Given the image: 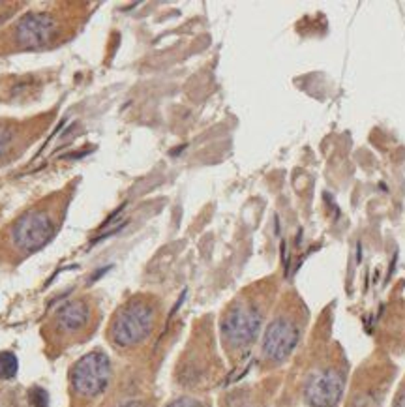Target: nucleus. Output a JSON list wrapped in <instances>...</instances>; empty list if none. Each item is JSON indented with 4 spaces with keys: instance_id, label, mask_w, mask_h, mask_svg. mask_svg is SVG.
<instances>
[{
    "instance_id": "1",
    "label": "nucleus",
    "mask_w": 405,
    "mask_h": 407,
    "mask_svg": "<svg viewBox=\"0 0 405 407\" xmlns=\"http://www.w3.org/2000/svg\"><path fill=\"white\" fill-rule=\"evenodd\" d=\"M154 327V308L145 301H132L117 313L111 325V340L118 347L143 342Z\"/></svg>"
},
{
    "instance_id": "2",
    "label": "nucleus",
    "mask_w": 405,
    "mask_h": 407,
    "mask_svg": "<svg viewBox=\"0 0 405 407\" xmlns=\"http://www.w3.org/2000/svg\"><path fill=\"white\" fill-rule=\"evenodd\" d=\"M56 221L49 208H32L11 227V242L21 251H36L53 238Z\"/></svg>"
},
{
    "instance_id": "3",
    "label": "nucleus",
    "mask_w": 405,
    "mask_h": 407,
    "mask_svg": "<svg viewBox=\"0 0 405 407\" xmlns=\"http://www.w3.org/2000/svg\"><path fill=\"white\" fill-rule=\"evenodd\" d=\"M111 379V362L103 353H88L71 368V385L81 396H98Z\"/></svg>"
},
{
    "instance_id": "4",
    "label": "nucleus",
    "mask_w": 405,
    "mask_h": 407,
    "mask_svg": "<svg viewBox=\"0 0 405 407\" xmlns=\"http://www.w3.org/2000/svg\"><path fill=\"white\" fill-rule=\"evenodd\" d=\"M261 328V313L250 302H240L223 321V336L231 346H248Z\"/></svg>"
},
{
    "instance_id": "5",
    "label": "nucleus",
    "mask_w": 405,
    "mask_h": 407,
    "mask_svg": "<svg viewBox=\"0 0 405 407\" xmlns=\"http://www.w3.org/2000/svg\"><path fill=\"white\" fill-rule=\"evenodd\" d=\"M58 31V21L47 11H34L26 14L16 26V38L21 46L26 49L46 46L47 41L55 38Z\"/></svg>"
},
{
    "instance_id": "6",
    "label": "nucleus",
    "mask_w": 405,
    "mask_h": 407,
    "mask_svg": "<svg viewBox=\"0 0 405 407\" xmlns=\"http://www.w3.org/2000/svg\"><path fill=\"white\" fill-rule=\"evenodd\" d=\"M344 392V379L334 370H321L309 376L304 394L309 406L334 407Z\"/></svg>"
},
{
    "instance_id": "7",
    "label": "nucleus",
    "mask_w": 405,
    "mask_h": 407,
    "mask_svg": "<svg viewBox=\"0 0 405 407\" xmlns=\"http://www.w3.org/2000/svg\"><path fill=\"white\" fill-rule=\"evenodd\" d=\"M299 342V328L293 321L278 317L267 328L263 340V357L267 361H284Z\"/></svg>"
},
{
    "instance_id": "8",
    "label": "nucleus",
    "mask_w": 405,
    "mask_h": 407,
    "mask_svg": "<svg viewBox=\"0 0 405 407\" xmlns=\"http://www.w3.org/2000/svg\"><path fill=\"white\" fill-rule=\"evenodd\" d=\"M91 317V308L85 301H71L58 312V327L64 332H76L83 328Z\"/></svg>"
},
{
    "instance_id": "9",
    "label": "nucleus",
    "mask_w": 405,
    "mask_h": 407,
    "mask_svg": "<svg viewBox=\"0 0 405 407\" xmlns=\"http://www.w3.org/2000/svg\"><path fill=\"white\" fill-rule=\"evenodd\" d=\"M19 370V362L14 353L4 351L0 353V379H11L17 376Z\"/></svg>"
},
{
    "instance_id": "10",
    "label": "nucleus",
    "mask_w": 405,
    "mask_h": 407,
    "mask_svg": "<svg viewBox=\"0 0 405 407\" xmlns=\"http://www.w3.org/2000/svg\"><path fill=\"white\" fill-rule=\"evenodd\" d=\"M11 143H14V130L10 126L0 124V160L8 154V151L11 149Z\"/></svg>"
},
{
    "instance_id": "11",
    "label": "nucleus",
    "mask_w": 405,
    "mask_h": 407,
    "mask_svg": "<svg viewBox=\"0 0 405 407\" xmlns=\"http://www.w3.org/2000/svg\"><path fill=\"white\" fill-rule=\"evenodd\" d=\"M29 402L32 407H47L49 406V396L47 392L40 387H34L29 392Z\"/></svg>"
},
{
    "instance_id": "12",
    "label": "nucleus",
    "mask_w": 405,
    "mask_h": 407,
    "mask_svg": "<svg viewBox=\"0 0 405 407\" xmlns=\"http://www.w3.org/2000/svg\"><path fill=\"white\" fill-rule=\"evenodd\" d=\"M168 407H202L201 403L192 400V398H180V400H175V402L169 403Z\"/></svg>"
},
{
    "instance_id": "13",
    "label": "nucleus",
    "mask_w": 405,
    "mask_h": 407,
    "mask_svg": "<svg viewBox=\"0 0 405 407\" xmlns=\"http://www.w3.org/2000/svg\"><path fill=\"white\" fill-rule=\"evenodd\" d=\"M118 407H147V403H143V402H135V400H132V402H126V403H122V406H118Z\"/></svg>"
},
{
    "instance_id": "14",
    "label": "nucleus",
    "mask_w": 405,
    "mask_h": 407,
    "mask_svg": "<svg viewBox=\"0 0 405 407\" xmlns=\"http://www.w3.org/2000/svg\"><path fill=\"white\" fill-rule=\"evenodd\" d=\"M396 407H405V394L400 398V400H398V403H396Z\"/></svg>"
}]
</instances>
